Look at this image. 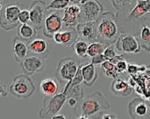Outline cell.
Wrapping results in <instances>:
<instances>
[{
  "label": "cell",
  "instance_id": "6da1fadb",
  "mask_svg": "<svg viewBox=\"0 0 150 119\" xmlns=\"http://www.w3.org/2000/svg\"><path fill=\"white\" fill-rule=\"evenodd\" d=\"M77 107H79L80 111L77 118L87 119L91 116L100 115L102 111L109 109L110 104L101 92L96 91L84 97L80 101Z\"/></svg>",
  "mask_w": 150,
  "mask_h": 119
},
{
  "label": "cell",
  "instance_id": "9a60e30c",
  "mask_svg": "<svg viewBox=\"0 0 150 119\" xmlns=\"http://www.w3.org/2000/svg\"><path fill=\"white\" fill-rule=\"evenodd\" d=\"M81 70L83 76V83L86 87L93 86L98 79L96 65L91 62L81 63Z\"/></svg>",
  "mask_w": 150,
  "mask_h": 119
},
{
  "label": "cell",
  "instance_id": "83f0119b",
  "mask_svg": "<svg viewBox=\"0 0 150 119\" xmlns=\"http://www.w3.org/2000/svg\"><path fill=\"white\" fill-rule=\"evenodd\" d=\"M140 40L142 42V47L150 50V26H143L140 32Z\"/></svg>",
  "mask_w": 150,
  "mask_h": 119
},
{
  "label": "cell",
  "instance_id": "ba28073f",
  "mask_svg": "<svg viewBox=\"0 0 150 119\" xmlns=\"http://www.w3.org/2000/svg\"><path fill=\"white\" fill-rule=\"evenodd\" d=\"M114 46L117 51L125 53H138L141 51L139 41L129 33H121L117 37Z\"/></svg>",
  "mask_w": 150,
  "mask_h": 119
},
{
  "label": "cell",
  "instance_id": "ffe728a7",
  "mask_svg": "<svg viewBox=\"0 0 150 119\" xmlns=\"http://www.w3.org/2000/svg\"><path fill=\"white\" fill-rule=\"evenodd\" d=\"M18 36L28 43L36 38L37 29L30 23L20 24L18 27Z\"/></svg>",
  "mask_w": 150,
  "mask_h": 119
},
{
  "label": "cell",
  "instance_id": "8fae6325",
  "mask_svg": "<svg viewBox=\"0 0 150 119\" xmlns=\"http://www.w3.org/2000/svg\"><path fill=\"white\" fill-rule=\"evenodd\" d=\"M45 60V58L42 57L30 55H28L19 64L24 73L30 76L44 70Z\"/></svg>",
  "mask_w": 150,
  "mask_h": 119
},
{
  "label": "cell",
  "instance_id": "484cf974",
  "mask_svg": "<svg viewBox=\"0 0 150 119\" xmlns=\"http://www.w3.org/2000/svg\"><path fill=\"white\" fill-rule=\"evenodd\" d=\"M109 60L115 65L119 74L124 73L125 72H127L128 63L122 55L117 54L115 56L110 59Z\"/></svg>",
  "mask_w": 150,
  "mask_h": 119
},
{
  "label": "cell",
  "instance_id": "d6986e66",
  "mask_svg": "<svg viewBox=\"0 0 150 119\" xmlns=\"http://www.w3.org/2000/svg\"><path fill=\"white\" fill-rule=\"evenodd\" d=\"M59 81L53 77H47L43 79L39 83V91L43 94L52 96L56 94L59 91Z\"/></svg>",
  "mask_w": 150,
  "mask_h": 119
},
{
  "label": "cell",
  "instance_id": "9c48e42d",
  "mask_svg": "<svg viewBox=\"0 0 150 119\" xmlns=\"http://www.w3.org/2000/svg\"><path fill=\"white\" fill-rule=\"evenodd\" d=\"M29 23L37 30L42 29L47 12V3L43 0H33L29 8Z\"/></svg>",
  "mask_w": 150,
  "mask_h": 119
},
{
  "label": "cell",
  "instance_id": "f1b7e54d",
  "mask_svg": "<svg viewBox=\"0 0 150 119\" xmlns=\"http://www.w3.org/2000/svg\"><path fill=\"white\" fill-rule=\"evenodd\" d=\"M70 3V0H51L49 3H47V9L62 11L64 10Z\"/></svg>",
  "mask_w": 150,
  "mask_h": 119
},
{
  "label": "cell",
  "instance_id": "f546056e",
  "mask_svg": "<svg viewBox=\"0 0 150 119\" xmlns=\"http://www.w3.org/2000/svg\"><path fill=\"white\" fill-rule=\"evenodd\" d=\"M113 44V43H112ZM112 44L108 45L104 49L103 54L104 55V56L107 59V60H110L115 56L117 55V50L115 47L114 45H112Z\"/></svg>",
  "mask_w": 150,
  "mask_h": 119
},
{
  "label": "cell",
  "instance_id": "8992f818",
  "mask_svg": "<svg viewBox=\"0 0 150 119\" xmlns=\"http://www.w3.org/2000/svg\"><path fill=\"white\" fill-rule=\"evenodd\" d=\"M80 63L71 57H64L57 63L55 77L60 83L67 82L73 79Z\"/></svg>",
  "mask_w": 150,
  "mask_h": 119
},
{
  "label": "cell",
  "instance_id": "277c9868",
  "mask_svg": "<svg viewBox=\"0 0 150 119\" xmlns=\"http://www.w3.org/2000/svg\"><path fill=\"white\" fill-rule=\"evenodd\" d=\"M33 81L26 74H18L13 78L9 87V92L18 98H27L32 96L35 91Z\"/></svg>",
  "mask_w": 150,
  "mask_h": 119
},
{
  "label": "cell",
  "instance_id": "60d3db41",
  "mask_svg": "<svg viewBox=\"0 0 150 119\" xmlns=\"http://www.w3.org/2000/svg\"><path fill=\"white\" fill-rule=\"evenodd\" d=\"M146 1L149 4H150V0H146Z\"/></svg>",
  "mask_w": 150,
  "mask_h": 119
},
{
  "label": "cell",
  "instance_id": "603a6c76",
  "mask_svg": "<svg viewBox=\"0 0 150 119\" xmlns=\"http://www.w3.org/2000/svg\"><path fill=\"white\" fill-rule=\"evenodd\" d=\"M70 46L79 57L84 59L88 56L87 49L88 45L85 40L78 39Z\"/></svg>",
  "mask_w": 150,
  "mask_h": 119
},
{
  "label": "cell",
  "instance_id": "d590c367",
  "mask_svg": "<svg viewBox=\"0 0 150 119\" xmlns=\"http://www.w3.org/2000/svg\"><path fill=\"white\" fill-rule=\"evenodd\" d=\"M101 118L103 119H112V118H117V117H116L115 115H111L109 114H103L101 115Z\"/></svg>",
  "mask_w": 150,
  "mask_h": 119
},
{
  "label": "cell",
  "instance_id": "e0dca14e",
  "mask_svg": "<svg viewBox=\"0 0 150 119\" xmlns=\"http://www.w3.org/2000/svg\"><path fill=\"white\" fill-rule=\"evenodd\" d=\"M29 53L46 59L49 56L46 41L42 38H35L28 43Z\"/></svg>",
  "mask_w": 150,
  "mask_h": 119
},
{
  "label": "cell",
  "instance_id": "44dd1931",
  "mask_svg": "<svg viewBox=\"0 0 150 119\" xmlns=\"http://www.w3.org/2000/svg\"><path fill=\"white\" fill-rule=\"evenodd\" d=\"M136 5L132 8L128 16L129 19H138L150 12V4L146 0H137Z\"/></svg>",
  "mask_w": 150,
  "mask_h": 119
},
{
  "label": "cell",
  "instance_id": "30bf717a",
  "mask_svg": "<svg viewBox=\"0 0 150 119\" xmlns=\"http://www.w3.org/2000/svg\"><path fill=\"white\" fill-rule=\"evenodd\" d=\"M80 5V22H95L104 12V8L98 0H88L86 3Z\"/></svg>",
  "mask_w": 150,
  "mask_h": 119
},
{
  "label": "cell",
  "instance_id": "4fadbf2b",
  "mask_svg": "<svg viewBox=\"0 0 150 119\" xmlns=\"http://www.w3.org/2000/svg\"><path fill=\"white\" fill-rule=\"evenodd\" d=\"M76 30L77 32L79 39L90 42L98 41L96 21L80 22L77 25Z\"/></svg>",
  "mask_w": 150,
  "mask_h": 119
},
{
  "label": "cell",
  "instance_id": "1f68e13d",
  "mask_svg": "<svg viewBox=\"0 0 150 119\" xmlns=\"http://www.w3.org/2000/svg\"><path fill=\"white\" fill-rule=\"evenodd\" d=\"M142 69L145 71L146 70V67L143 65L138 66L135 64L128 63V67H127V72L130 74H135L138 72L139 71L141 72Z\"/></svg>",
  "mask_w": 150,
  "mask_h": 119
},
{
  "label": "cell",
  "instance_id": "74e56055",
  "mask_svg": "<svg viewBox=\"0 0 150 119\" xmlns=\"http://www.w3.org/2000/svg\"><path fill=\"white\" fill-rule=\"evenodd\" d=\"M82 0H70V3L76 4H81Z\"/></svg>",
  "mask_w": 150,
  "mask_h": 119
},
{
  "label": "cell",
  "instance_id": "7a4b0ae2",
  "mask_svg": "<svg viewBox=\"0 0 150 119\" xmlns=\"http://www.w3.org/2000/svg\"><path fill=\"white\" fill-rule=\"evenodd\" d=\"M97 40L107 45L114 43L117 39L116 16L111 12H103L96 21Z\"/></svg>",
  "mask_w": 150,
  "mask_h": 119
},
{
  "label": "cell",
  "instance_id": "52a82bcc",
  "mask_svg": "<svg viewBox=\"0 0 150 119\" xmlns=\"http://www.w3.org/2000/svg\"><path fill=\"white\" fill-rule=\"evenodd\" d=\"M60 11L47 10L42 28L44 36L53 39L55 33L60 31L63 25L62 13Z\"/></svg>",
  "mask_w": 150,
  "mask_h": 119
},
{
  "label": "cell",
  "instance_id": "d6a6232c",
  "mask_svg": "<svg viewBox=\"0 0 150 119\" xmlns=\"http://www.w3.org/2000/svg\"><path fill=\"white\" fill-rule=\"evenodd\" d=\"M91 58V62L96 66L98 64L100 65L103 62L107 60V59L104 56L103 53L96 55Z\"/></svg>",
  "mask_w": 150,
  "mask_h": 119
},
{
  "label": "cell",
  "instance_id": "cb8c5ba5",
  "mask_svg": "<svg viewBox=\"0 0 150 119\" xmlns=\"http://www.w3.org/2000/svg\"><path fill=\"white\" fill-rule=\"evenodd\" d=\"M100 68L104 74L109 79H115L120 74L115 65L109 60L103 62L100 64Z\"/></svg>",
  "mask_w": 150,
  "mask_h": 119
},
{
  "label": "cell",
  "instance_id": "8d00e7d4",
  "mask_svg": "<svg viewBox=\"0 0 150 119\" xmlns=\"http://www.w3.org/2000/svg\"><path fill=\"white\" fill-rule=\"evenodd\" d=\"M53 119H67V117L62 114H57L56 115H54V116H53V117L52 118Z\"/></svg>",
  "mask_w": 150,
  "mask_h": 119
},
{
  "label": "cell",
  "instance_id": "4dcf8cb0",
  "mask_svg": "<svg viewBox=\"0 0 150 119\" xmlns=\"http://www.w3.org/2000/svg\"><path fill=\"white\" fill-rule=\"evenodd\" d=\"M18 21L21 24L29 23L30 12L29 9H21L18 15Z\"/></svg>",
  "mask_w": 150,
  "mask_h": 119
},
{
  "label": "cell",
  "instance_id": "2e32d148",
  "mask_svg": "<svg viewBox=\"0 0 150 119\" xmlns=\"http://www.w3.org/2000/svg\"><path fill=\"white\" fill-rule=\"evenodd\" d=\"M12 50L14 58L18 63H20L29 54L28 42L18 36L12 38Z\"/></svg>",
  "mask_w": 150,
  "mask_h": 119
},
{
  "label": "cell",
  "instance_id": "e575fe53",
  "mask_svg": "<svg viewBox=\"0 0 150 119\" xmlns=\"http://www.w3.org/2000/svg\"><path fill=\"white\" fill-rule=\"evenodd\" d=\"M7 95V86L4 82L0 81V97H6Z\"/></svg>",
  "mask_w": 150,
  "mask_h": 119
},
{
  "label": "cell",
  "instance_id": "836d02e7",
  "mask_svg": "<svg viewBox=\"0 0 150 119\" xmlns=\"http://www.w3.org/2000/svg\"><path fill=\"white\" fill-rule=\"evenodd\" d=\"M79 101L74 97H70L67 98V101L66 103H67L69 104V106L70 107H72L74 108V111L76 109L77 106L79 104Z\"/></svg>",
  "mask_w": 150,
  "mask_h": 119
},
{
  "label": "cell",
  "instance_id": "7c38bea8",
  "mask_svg": "<svg viewBox=\"0 0 150 119\" xmlns=\"http://www.w3.org/2000/svg\"><path fill=\"white\" fill-rule=\"evenodd\" d=\"M81 6L80 4H70L63 11L62 20L63 25L67 28L76 29L80 23Z\"/></svg>",
  "mask_w": 150,
  "mask_h": 119
},
{
  "label": "cell",
  "instance_id": "5b68a950",
  "mask_svg": "<svg viewBox=\"0 0 150 119\" xmlns=\"http://www.w3.org/2000/svg\"><path fill=\"white\" fill-rule=\"evenodd\" d=\"M21 11L18 2H9L4 4L0 13V26L5 30H11L18 28L21 24L18 15Z\"/></svg>",
  "mask_w": 150,
  "mask_h": 119
},
{
  "label": "cell",
  "instance_id": "7402d4cb",
  "mask_svg": "<svg viewBox=\"0 0 150 119\" xmlns=\"http://www.w3.org/2000/svg\"><path fill=\"white\" fill-rule=\"evenodd\" d=\"M60 45H71L74 42L79 39V36L76 29L71 30H66L64 31H60Z\"/></svg>",
  "mask_w": 150,
  "mask_h": 119
},
{
  "label": "cell",
  "instance_id": "f35d334b",
  "mask_svg": "<svg viewBox=\"0 0 150 119\" xmlns=\"http://www.w3.org/2000/svg\"><path fill=\"white\" fill-rule=\"evenodd\" d=\"M4 6V4L3 2V0H0V13L3 9Z\"/></svg>",
  "mask_w": 150,
  "mask_h": 119
},
{
  "label": "cell",
  "instance_id": "3957f363",
  "mask_svg": "<svg viewBox=\"0 0 150 119\" xmlns=\"http://www.w3.org/2000/svg\"><path fill=\"white\" fill-rule=\"evenodd\" d=\"M66 101V94L62 91L52 96H46L43 100L42 108L39 111V118H52L63 109Z\"/></svg>",
  "mask_w": 150,
  "mask_h": 119
},
{
  "label": "cell",
  "instance_id": "d4e9b609",
  "mask_svg": "<svg viewBox=\"0 0 150 119\" xmlns=\"http://www.w3.org/2000/svg\"><path fill=\"white\" fill-rule=\"evenodd\" d=\"M108 45L99 41H94L91 42L88 46L87 56L92 57L96 55L103 53L105 48Z\"/></svg>",
  "mask_w": 150,
  "mask_h": 119
},
{
  "label": "cell",
  "instance_id": "ac0fdd59",
  "mask_svg": "<svg viewBox=\"0 0 150 119\" xmlns=\"http://www.w3.org/2000/svg\"><path fill=\"white\" fill-rule=\"evenodd\" d=\"M111 91L117 96L127 97L132 94L133 87L126 80L116 77L113 79L111 84Z\"/></svg>",
  "mask_w": 150,
  "mask_h": 119
},
{
  "label": "cell",
  "instance_id": "5bb4252c",
  "mask_svg": "<svg viewBox=\"0 0 150 119\" xmlns=\"http://www.w3.org/2000/svg\"><path fill=\"white\" fill-rule=\"evenodd\" d=\"M129 113L133 118H140L147 116L150 113V107L141 98H134L128 104Z\"/></svg>",
  "mask_w": 150,
  "mask_h": 119
},
{
  "label": "cell",
  "instance_id": "4316f807",
  "mask_svg": "<svg viewBox=\"0 0 150 119\" xmlns=\"http://www.w3.org/2000/svg\"><path fill=\"white\" fill-rule=\"evenodd\" d=\"M67 98L72 97L76 98L79 102L84 97V89L81 84L70 87L66 92Z\"/></svg>",
  "mask_w": 150,
  "mask_h": 119
},
{
  "label": "cell",
  "instance_id": "ab89813d",
  "mask_svg": "<svg viewBox=\"0 0 150 119\" xmlns=\"http://www.w3.org/2000/svg\"><path fill=\"white\" fill-rule=\"evenodd\" d=\"M88 0H82V1H81V4H84V3H86L87 1Z\"/></svg>",
  "mask_w": 150,
  "mask_h": 119
}]
</instances>
